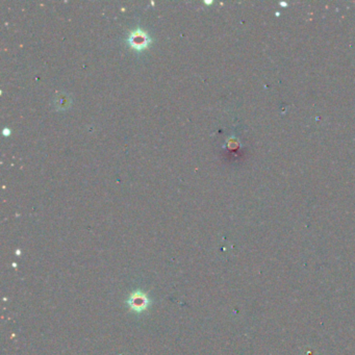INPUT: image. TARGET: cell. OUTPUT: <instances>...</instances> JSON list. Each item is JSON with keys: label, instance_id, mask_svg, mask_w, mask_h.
I'll return each mask as SVG.
<instances>
[{"label": "cell", "instance_id": "1", "mask_svg": "<svg viewBox=\"0 0 355 355\" xmlns=\"http://www.w3.org/2000/svg\"><path fill=\"white\" fill-rule=\"evenodd\" d=\"M127 41L132 48H136L138 50L146 48L150 42L148 36L141 31H138V32H135L134 34H131Z\"/></svg>", "mask_w": 355, "mask_h": 355}]
</instances>
